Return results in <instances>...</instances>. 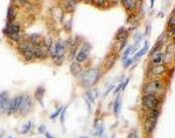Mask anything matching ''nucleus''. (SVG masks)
I'll use <instances>...</instances> for the list:
<instances>
[{"instance_id": "obj_1", "label": "nucleus", "mask_w": 175, "mask_h": 138, "mask_svg": "<svg viewBox=\"0 0 175 138\" xmlns=\"http://www.w3.org/2000/svg\"><path fill=\"white\" fill-rule=\"evenodd\" d=\"M100 76V70L99 68H91L86 72H83L82 75L79 76L81 80V84L85 88H91L94 87L99 80Z\"/></svg>"}, {"instance_id": "obj_2", "label": "nucleus", "mask_w": 175, "mask_h": 138, "mask_svg": "<svg viewBox=\"0 0 175 138\" xmlns=\"http://www.w3.org/2000/svg\"><path fill=\"white\" fill-rule=\"evenodd\" d=\"M65 42L62 41V40H57L55 41L52 47L48 49L49 50V56L53 60L57 59V58H61V56H64V53H65Z\"/></svg>"}, {"instance_id": "obj_3", "label": "nucleus", "mask_w": 175, "mask_h": 138, "mask_svg": "<svg viewBox=\"0 0 175 138\" xmlns=\"http://www.w3.org/2000/svg\"><path fill=\"white\" fill-rule=\"evenodd\" d=\"M23 97H25V95L21 94V95H18V96L11 99V101H9V105H8V109H7V112H6V114H8V115L18 114L20 111V109H21Z\"/></svg>"}, {"instance_id": "obj_4", "label": "nucleus", "mask_w": 175, "mask_h": 138, "mask_svg": "<svg viewBox=\"0 0 175 138\" xmlns=\"http://www.w3.org/2000/svg\"><path fill=\"white\" fill-rule=\"evenodd\" d=\"M90 50H91V45L89 42H84L82 45V47L79 48V52L75 56V62H77L79 64L85 62L88 56H89V54H90Z\"/></svg>"}, {"instance_id": "obj_5", "label": "nucleus", "mask_w": 175, "mask_h": 138, "mask_svg": "<svg viewBox=\"0 0 175 138\" xmlns=\"http://www.w3.org/2000/svg\"><path fill=\"white\" fill-rule=\"evenodd\" d=\"M33 108H34V102H33V99H32L29 95H25L19 114L21 115V116H23V117H25V116L29 115V114L33 111Z\"/></svg>"}, {"instance_id": "obj_6", "label": "nucleus", "mask_w": 175, "mask_h": 138, "mask_svg": "<svg viewBox=\"0 0 175 138\" xmlns=\"http://www.w3.org/2000/svg\"><path fill=\"white\" fill-rule=\"evenodd\" d=\"M33 50H34V55H35V59L38 60H46L49 56V50L47 47H44L42 43L38 45V46H34L33 47Z\"/></svg>"}, {"instance_id": "obj_7", "label": "nucleus", "mask_w": 175, "mask_h": 138, "mask_svg": "<svg viewBox=\"0 0 175 138\" xmlns=\"http://www.w3.org/2000/svg\"><path fill=\"white\" fill-rule=\"evenodd\" d=\"M9 93L8 91H1L0 93V114H6L8 105H9Z\"/></svg>"}, {"instance_id": "obj_8", "label": "nucleus", "mask_w": 175, "mask_h": 138, "mask_svg": "<svg viewBox=\"0 0 175 138\" xmlns=\"http://www.w3.org/2000/svg\"><path fill=\"white\" fill-rule=\"evenodd\" d=\"M142 104L146 109L150 110H156V105H158V99L154 95H145L142 99Z\"/></svg>"}, {"instance_id": "obj_9", "label": "nucleus", "mask_w": 175, "mask_h": 138, "mask_svg": "<svg viewBox=\"0 0 175 138\" xmlns=\"http://www.w3.org/2000/svg\"><path fill=\"white\" fill-rule=\"evenodd\" d=\"M21 32V25L17 23V22H12V23H7L5 26V28L2 29V33L7 37L12 35V34H17Z\"/></svg>"}, {"instance_id": "obj_10", "label": "nucleus", "mask_w": 175, "mask_h": 138, "mask_svg": "<svg viewBox=\"0 0 175 138\" xmlns=\"http://www.w3.org/2000/svg\"><path fill=\"white\" fill-rule=\"evenodd\" d=\"M158 88H159V82L158 81L150 82L148 84L145 85L144 93H145V95H154V93L158 91Z\"/></svg>"}, {"instance_id": "obj_11", "label": "nucleus", "mask_w": 175, "mask_h": 138, "mask_svg": "<svg viewBox=\"0 0 175 138\" xmlns=\"http://www.w3.org/2000/svg\"><path fill=\"white\" fill-rule=\"evenodd\" d=\"M17 15H18V8L14 5H9L7 9V23L14 22V20L17 19Z\"/></svg>"}, {"instance_id": "obj_12", "label": "nucleus", "mask_w": 175, "mask_h": 138, "mask_svg": "<svg viewBox=\"0 0 175 138\" xmlns=\"http://www.w3.org/2000/svg\"><path fill=\"white\" fill-rule=\"evenodd\" d=\"M44 93H46V88L43 85L38 87L36 90H35V93H34V97L40 103L41 107H43V96H44Z\"/></svg>"}, {"instance_id": "obj_13", "label": "nucleus", "mask_w": 175, "mask_h": 138, "mask_svg": "<svg viewBox=\"0 0 175 138\" xmlns=\"http://www.w3.org/2000/svg\"><path fill=\"white\" fill-rule=\"evenodd\" d=\"M33 48V46L26 40V41H23V42H21V43H19L18 46H17V52L19 53L20 55H23L26 52H28L29 49H32Z\"/></svg>"}, {"instance_id": "obj_14", "label": "nucleus", "mask_w": 175, "mask_h": 138, "mask_svg": "<svg viewBox=\"0 0 175 138\" xmlns=\"http://www.w3.org/2000/svg\"><path fill=\"white\" fill-rule=\"evenodd\" d=\"M70 73L75 76V77H79L83 73V69L81 67V64L77 63V62H71L70 64Z\"/></svg>"}, {"instance_id": "obj_15", "label": "nucleus", "mask_w": 175, "mask_h": 138, "mask_svg": "<svg viewBox=\"0 0 175 138\" xmlns=\"http://www.w3.org/2000/svg\"><path fill=\"white\" fill-rule=\"evenodd\" d=\"M116 60H117L116 54H110V55H107V56H106V59H105V61H104V68H105V70H106V72H107V70H110V69L112 68V66L115 64Z\"/></svg>"}, {"instance_id": "obj_16", "label": "nucleus", "mask_w": 175, "mask_h": 138, "mask_svg": "<svg viewBox=\"0 0 175 138\" xmlns=\"http://www.w3.org/2000/svg\"><path fill=\"white\" fill-rule=\"evenodd\" d=\"M27 41H28L33 47L42 43V41H41V35H40L39 33H32V34H29L28 38H27Z\"/></svg>"}, {"instance_id": "obj_17", "label": "nucleus", "mask_w": 175, "mask_h": 138, "mask_svg": "<svg viewBox=\"0 0 175 138\" xmlns=\"http://www.w3.org/2000/svg\"><path fill=\"white\" fill-rule=\"evenodd\" d=\"M8 40H11L12 42H15V43H21L23 41H26V35L23 32H20V33H17V34H12L8 37Z\"/></svg>"}, {"instance_id": "obj_18", "label": "nucleus", "mask_w": 175, "mask_h": 138, "mask_svg": "<svg viewBox=\"0 0 175 138\" xmlns=\"http://www.w3.org/2000/svg\"><path fill=\"white\" fill-rule=\"evenodd\" d=\"M156 118H158V117H153V118H146V120H145V124H144L146 132H151V131H152L154 128H155Z\"/></svg>"}, {"instance_id": "obj_19", "label": "nucleus", "mask_w": 175, "mask_h": 138, "mask_svg": "<svg viewBox=\"0 0 175 138\" xmlns=\"http://www.w3.org/2000/svg\"><path fill=\"white\" fill-rule=\"evenodd\" d=\"M121 4L127 12H133L137 7V1L134 0H123Z\"/></svg>"}, {"instance_id": "obj_20", "label": "nucleus", "mask_w": 175, "mask_h": 138, "mask_svg": "<svg viewBox=\"0 0 175 138\" xmlns=\"http://www.w3.org/2000/svg\"><path fill=\"white\" fill-rule=\"evenodd\" d=\"M127 31L125 29V28H120L118 32H117V35H116V40L117 41H124V40H126L127 38Z\"/></svg>"}, {"instance_id": "obj_21", "label": "nucleus", "mask_w": 175, "mask_h": 138, "mask_svg": "<svg viewBox=\"0 0 175 138\" xmlns=\"http://www.w3.org/2000/svg\"><path fill=\"white\" fill-rule=\"evenodd\" d=\"M22 58H23V60H25L26 62H32V61H34V60H35V55H34L33 48L29 49L28 52H26V53L22 55Z\"/></svg>"}, {"instance_id": "obj_22", "label": "nucleus", "mask_w": 175, "mask_h": 138, "mask_svg": "<svg viewBox=\"0 0 175 138\" xmlns=\"http://www.w3.org/2000/svg\"><path fill=\"white\" fill-rule=\"evenodd\" d=\"M54 43V41H53V39H52V37L50 35H46L43 39H42V45L44 46V47H47L48 49L52 47V45Z\"/></svg>"}, {"instance_id": "obj_23", "label": "nucleus", "mask_w": 175, "mask_h": 138, "mask_svg": "<svg viewBox=\"0 0 175 138\" xmlns=\"http://www.w3.org/2000/svg\"><path fill=\"white\" fill-rule=\"evenodd\" d=\"M32 126H33V123L32 122H28V123H26L23 126H22V130H21V134L22 135H27L30 130H32Z\"/></svg>"}, {"instance_id": "obj_24", "label": "nucleus", "mask_w": 175, "mask_h": 138, "mask_svg": "<svg viewBox=\"0 0 175 138\" xmlns=\"http://www.w3.org/2000/svg\"><path fill=\"white\" fill-rule=\"evenodd\" d=\"M165 73V67L163 66H156L152 69V74L154 75H161Z\"/></svg>"}, {"instance_id": "obj_25", "label": "nucleus", "mask_w": 175, "mask_h": 138, "mask_svg": "<svg viewBox=\"0 0 175 138\" xmlns=\"http://www.w3.org/2000/svg\"><path fill=\"white\" fill-rule=\"evenodd\" d=\"M63 107H64V105H62V107H60V108H58L57 110H55V111H54V112H53V114L50 115V119H55V118H56V117H58V116L61 115V112H62V110H63Z\"/></svg>"}, {"instance_id": "obj_26", "label": "nucleus", "mask_w": 175, "mask_h": 138, "mask_svg": "<svg viewBox=\"0 0 175 138\" xmlns=\"http://www.w3.org/2000/svg\"><path fill=\"white\" fill-rule=\"evenodd\" d=\"M119 109H120V96H117L116 102H115V114H119Z\"/></svg>"}, {"instance_id": "obj_27", "label": "nucleus", "mask_w": 175, "mask_h": 138, "mask_svg": "<svg viewBox=\"0 0 175 138\" xmlns=\"http://www.w3.org/2000/svg\"><path fill=\"white\" fill-rule=\"evenodd\" d=\"M131 50H132V46H129V47L126 48V50L124 52V55H123V61H125V60L127 59V56H129V54L131 53Z\"/></svg>"}, {"instance_id": "obj_28", "label": "nucleus", "mask_w": 175, "mask_h": 138, "mask_svg": "<svg viewBox=\"0 0 175 138\" xmlns=\"http://www.w3.org/2000/svg\"><path fill=\"white\" fill-rule=\"evenodd\" d=\"M67 108H68V105H64V107H63V110H62V112H61V117H60V120H61V123H62V124L64 123V116H65Z\"/></svg>"}, {"instance_id": "obj_29", "label": "nucleus", "mask_w": 175, "mask_h": 138, "mask_svg": "<svg viewBox=\"0 0 175 138\" xmlns=\"http://www.w3.org/2000/svg\"><path fill=\"white\" fill-rule=\"evenodd\" d=\"M64 59H65V58H64V56H61V58H57V59H55L54 60V64H56V66H61V64H62V63H63V62H64Z\"/></svg>"}, {"instance_id": "obj_30", "label": "nucleus", "mask_w": 175, "mask_h": 138, "mask_svg": "<svg viewBox=\"0 0 175 138\" xmlns=\"http://www.w3.org/2000/svg\"><path fill=\"white\" fill-rule=\"evenodd\" d=\"M103 131H104V124L102 123V124L99 125V128H98V132H97V136H98V137H100V136H102Z\"/></svg>"}, {"instance_id": "obj_31", "label": "nucleus", "mask_w": 175, "mask_h": 138, "mask_svg": "<svg viewBox=\"0 0 175 138\" xmlns=\"http://www.w3.org/2000/svg\"><path fill=\"white\" fill-rule=\"evenodd\" d=\"M127 138H139V137H138V132H137L136 130L131 131V132L129 134V136H127Z\"/></svg>"}, {"instance_id": "obj_32", "label": "nucleus", "mask_w": 175, "mask_h": 138, "mask_svg": "<svg viewBox=\"0 0 175 138\" xmlns=\"http://www.w3.org/2000/svg\"><path fill=\"white\" fill-rule=\"evenodd\" d=\"M46 131H47L46 125H41V126H39V129H38V132L39 134H46Z\"/></svg>"}, {"instance_id": "obj_33", "label": "nucleus", "mask_w": 175, "mask_h": 138, "mask_svg": "<svg viewBox=\"0 0 175 138\" xmlns=\"http://www.w3.org/2000/svg\"><path fill=\"white\" fill-rule=\"evenodd\" d=\"M168 25L172 26V27H174L175 26V14L173 15V17H171V19H169V21H168Z\"/></svg>"}, {"instance_id": "obj_34", "label": "nucleus", "mask_w": 175, "mask_h": 138, "mask_svg": "<svg viewBox=\"0 0 175 138\" xmlns=\"http://www.w3.org/2000/svg\"><path fill=\"white\" fill-rule=\"evenodd\" d=\"M18 4H19L20 6H26V5L29 4V1H27V0H20V1H18Z\"/></svg>"}, {"instance_id": "obj_35", "label": "nucleus", "mask_w": 175, "mask_h": 138, "mask_svg": "<svg viewBox=\"0 0 175 138\" xmlns=\"http://www.w3.org/2000/svg\"><path fill=\"white\" fill-rule=\"evenodd\" d=\"M162 58H163L162 55H159V56H156L155 59H154V63H156V64H158V63H160V62L162 61Z\"/></svg>"}, {"instance_id": "obj_36", "label": "nucleus", "mask_w": 175, "mask_h": 138, "mask_svg": "<svg viewBox=\"0 0 175 138\" xmlns=\"http://www.w3.org/2000/svg\"><path fill=\"white\" fill-rule=\"evenodd\" d=\"M44 136H46V138H55L54 136H52V134H49L48 131H46V134H44Z\"/></svg>"}, {"instance_id": "obj_37", "label": "nucleus", "mask_w": 175, "mask_h": 138, "mask_svg": "<svg viewBox=\"0 0 175 138\" xmlns=\"http://www.w3.org/2000/svg\"><path fill=\"white\" fill-rule=\"evenodd\" d=\"M172 33H173V35H175V26L172 28Z\"/></svg>"}, {"instance_id": "obj_38", "label": "nucleus", "mask_w": 175, "mask_h": 138, "mask_svg": "<svg viewBox=\"0 0 175 138\" xmlns=\"http://www.w3.org/2000/svg\"><path fill=\"white\" fill-rule=\"evenodd\" d=\"M79 138H90V137H85V136H81Z\"/></svg>"}, {"instance_id": "obj_39", "label": "nucleus", "mask_w": 175, "mask_h": 138, "mask_svg": "<svg viewBox=\"0 0 175 138\" xmlns=\"http://www.w3.org/2000/svg\"><path fill=\"white\" fill-rule=\"evenodd\" d=\"M6 138H14V137H13V136H7Z\"/></svg>"}]
</instances>
